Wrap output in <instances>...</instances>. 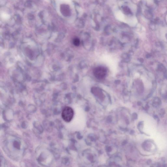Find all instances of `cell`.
<instances>
[{
	"instance_id": "6da1fadb",
	"label": "cell",
	"mask_w": 167,
	"mask_h": 167,
	"mask_svg": "<svg viewBox=\"0 0 167 167\" xmlns=\"http://www.w3.org/2000/svg\"><path fill=\"white\" fill-rule=\"evenodd\" d=\"M74 115L73 110L71 107H66L62 113V117L64 121L69 122L71 121Z\"/></svg>"
},
{
	"instance_id": "7a4b0ae2",
	"label": "cell",
	"mask_w": 167,
	"mask_h": 167,
	"mask_svg": "<svg viewBox=\"0 0 167 167\" xmlns=\"http://www.w3.org/2000/svg\"><path fill=\"white\" fill-rule=\"evenodd\" d=\"M93 73L96 78L98 79H102L106 77L107 71L104 67L101 66L98 67L94 69Z\"/></svg>"
},
{
	"instance_id": "3957f363",
	"label": "cell",
	"mask_w": 167,
	"mask_h": 167,
	"mask_svg": "<svg viewBox=\"0 0 167 167\" xmlns=\"http://www.w3.org/2000/svg\"><path fill=\"white\" fill-rule=\"evenodd\" d=\"M73 43L74 45L76 46H78L80 44V41L79 39H75L74 40Z\"/></svg>"
}]
</instances>
